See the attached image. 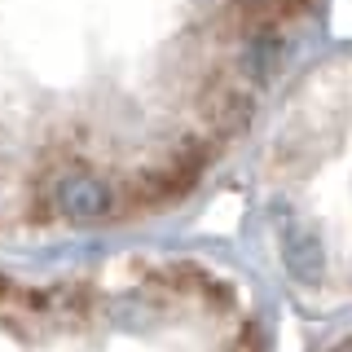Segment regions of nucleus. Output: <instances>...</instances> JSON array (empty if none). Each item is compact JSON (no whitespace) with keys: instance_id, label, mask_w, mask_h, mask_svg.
Masks as SVG:
<instances>
[]
</instances>
